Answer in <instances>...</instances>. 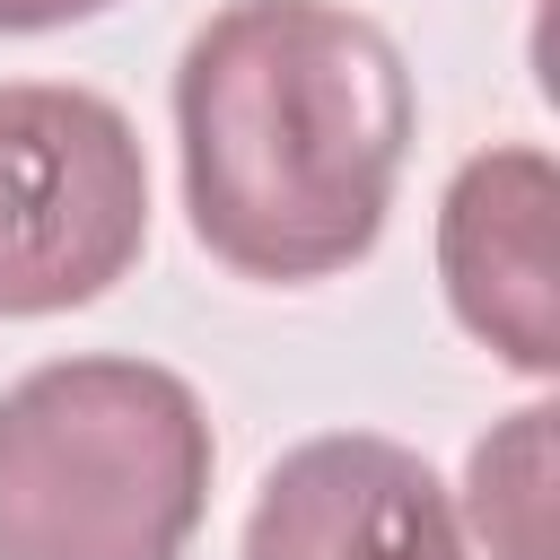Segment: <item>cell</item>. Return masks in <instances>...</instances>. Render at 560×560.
I'll return each mask as SVG.
<instances>
[{"label":"cell","mask_w":560,"mask_h":560,"mask_svg":"<svg viewBox=\"0 0 560 560\" xmlns=\"http://www.w3.org/2000/svg\"><path fill=\"white\" fill-rule=\"evenodd\" d=\"M236 560H472V551L455 490L429 472L420 446L332 429L262 472Z\"/></svg>","instance_id":"obj_5"},{"label":"cell","mask_w":560,"mask_h":560,"mask_svg":"<svg viewBox=\"0 0 560 560\" xmlns=\"http://www.w3.org/2000/svg\"><path fill=\"white\" fill-rule=\"evenodd\" d=\"M149 245V158L114 96L0 79V324L96 306Z\"/></svg>","instance_id":"obj_3"},{"label":"cell","mask_w":560,"mask_h":560,"mask_svg":"<svg viewBox=\"0 0 560 560\" xmlns=\"http://www.w3.org/2000/svg\"><path fill=\"white\" fill-rule=\"evenodd\" d=\"M551 210L560 175L534 140L472 149L438 192V289L446 315L516 376L560 368V289H551Z\"/></svg>","instance_id":"obj_4"},{"label":"cell","mask_w":560,"mask_h":560,"mask_svg":"<svg viewBox=\"0 0 560 560\" xmlns=\"http://www.w3.org/2000/svg\"><path fill=\"white\" fill-rule=\"evenodd\" d=\"M455 516L472 525L490 560H551V402L508 411L472 446Z\"/></svg>","instance_id":"obj_6"},{"label":"cell","mask_w":560,"mask_h":560,"mask_svg":"<svg viewBox=\"0 0 560 560\" xmlns=\"http://www.w3.org/2000/svg\"><path fill=\"white\" fill-rule=\"evenodd\" d=\"M114 0H0V35H52L79 18H105Z\"/></svg>","instance_id":"obj_7"},{"label":"cell","mask_w":560,"mask_h":560,"mask_svg":"<svg viewBox=\"0 0 560 560\" xmlns=\"http://www.w3.org/2000/svg\"><path fill=\"white\" fill-rule=\"evenodd\" d=\"M210 472L219 438L175 368L44 359L0 394V560H184Z\"/></svg>","instance_id":"obj_2"},{"label":"cell","mask_w":560,"mask_h":560,"mask_svg":"<svg viewBox=\"0 0 560 560\" xmlns=\"http://www.w3.org/2000/svg\"><path fill=\"white\" fill-rule=\"evenodd\" d=\"M402 44L341 0H228L175 52L184 219L236 280H332L376 254L411 158Z\"/></svg>","instance_id":"obj_1"}]
</instances>
